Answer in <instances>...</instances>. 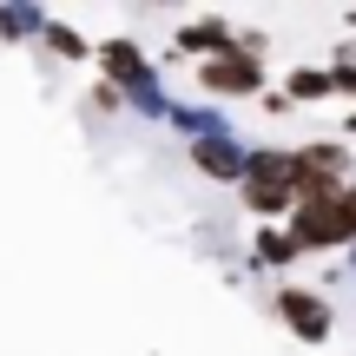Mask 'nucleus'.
Here are the masks:
<instances>
[{
	"mask_svg": "<svg viewBox=\"0 0 356 356\" xmlns=\"http://www.w3.org/2000/svg\"><path fill=\"white\" fill-rule=\"evenodd\" d=\"M244 204H251L257 218H284L297 211V172H291V152H277V145H257V152H244Z\"/></svg>",
	"mask_w": 356,
	"mask_h": 356,
	"instance_id": "nucleus-1",
	"label": "nucleus"
},
{
	"mask_svg": "<svg viewBox=\"0 0 356 356\" xmlns=\"http://www.w3.org/2000/svg\"><path fill=\"white\" fill-rule=\"evenodd\" d=\"M284 238H291L297 257H304V251H337V244H350L356 231H350L343 204H337V191H323V198H297V211H291V225H284Z\"/></svg>",
	"mask_w": 356,
	"mask_h": 356,
	"instance_id": "nucleus-2",
	"label": "nucleus"
},
{
	"mask_svg": "<svg viewBox=\"0 0 356 356\" xmlns=\"http://www.w3.org/2000/svg\"><path fill=\"white\" fill-rule=\"evenodd\" d=\"M291 172H297V198H323V191H343L350 185V152L330 139L291 152Z\"/></svg>",
	"mask_w": 356,
	"mask_h": 356,
	"instance_id": "nucleus-3",
	"label": "nucleus"
},
{
	"mask_svg": "<svg viewBox=\"0 0 356 356\" xmlns=\"http://www.w3.org/2000/svg\"><path fill=\"white\" fill-rule=\"evenodd\" d=\"M99 66H106V86H113V92H132L139 106L159 113V79H152V66H145V53L132 47V40H106Z\"/></svg>",
	"mask_w": 356,
	"mask_h": 356,
	"instance_id": "nucleus-4",
	"label": "nucleus"
},
{
	"mask_svg": "<svg viewBox=\"0 0 356 356\" xmlns=\"http://www.w3.org/2000/svg\"><path fill=\"white\" fill-rule=\"evenodd\" d=\"M270 310H277V323H284V330H297L304 343H323V337L337 330L330 304H323L317 291H304V284H284V291L270 297Z\"/></svg>",
	"mask_w": 356,
	"mask_h": 356,
	"instance_id": "nucleus-5",
	"label": "nucleus"
},
{
	"mask_svg": "<svg viewBox=\"0 0 356 356\" xmlns=\"http://www.w3.org/2000/svg\"><path fill=\"white\" fill-rule=\"evenodd\" d=\"M198 86L204 92H231V99H251V92H264V60L238 53V40H231V53H218V60L198 66Z\"/></svg>",
	"mask_w": 356,
	"mask_h": 356,
	"instance_id": "nucleus-6",
	"label": "nucleus"
},
{
	"mask_svg": "<svg viewBox=\"0 0 356 356\" xmlns=\"http://www.w3.org/2000/svg\"><path fill=\"white\" fill-rule=\"evenodd\" d=\"M191 165H198V172H211V178H231V185H238V178H244V152L225 139V132H211V139H198V145H191Z\"/></svg>",
	"mask_w": 356,
	"mask_h": 356,
	"instance_id": "nucleus-7",
	"label": "nucleus"
},
{
	"mask_svg": "<svg viewBox=\"0 0 356 356\" xmlns=\"http://www.w3.org/2000/svg\"><path fill=\"white\" fill-rule=\"evenodd\" d=\"M231 40H238V33H231L225 20H198V26L178 33V53H185V60H191V53H198V60H218V53H231Z\"/></svg>",
	"mask_w": 356,
	"mask_h": 356,
	"instance_id": "nucleus-8",
	"label": "nucleus"
},
{
	"mask_svg": "<svg viewBox=\"0 0 356 356\" xmlns=\"http://www.w3.org/2000/svg\"><path fill=\"white\" fill-rule=\"evenodd\" d=\"M257 264H270V270H284V264H297V244L284 238L277 225H264V231H257Z\"/></svg>",
	"mask_w": 356,
	"mask_h": 356,
	"instance_id": "nucleus-9",
	"label": "nucleus"
},
{
	"mask_svg": "<svg viewBox=\"0 0 356 356\" xmlns=\"http://www.w3.org/2000/svg\"><path fill=\"white\" fill-rule=\"evenodd\" d=\"M330 92H337L330 73H291V79H284V99H297V106H304V99H330Z\"/></svg>",
	"mask_w": 356,
	"mask_h": 356,
	"instance_id": "nucleus-10",
	"label": "nucleus"
},
{
	"mask_svg": "<svg viewBox=\"0 0 356 356\" xmlns=\"http://www.w3.org/2000/svg\"><path fill=\"white\" fill-rule=\"evenodd\" d=\"M40 33H47V47L60 53V60H86V40H79L73 26H60V20H47V26H40Z\"/></svg>",
	"mask_w": 356,
	"mask_h": 356,
	"instance_id": "nucleus-11",
	"label": "nucleus"
},
{
	"mask_svg": "<svg viewBox=\"0 0 356 356\" xmlns=\"http://www.w3.org/2000/svg\"><path fill=\"white\" fill-rule=\"evenodd\" d=\"M40 26H47V20H40V13H0V33H40Z\"/></svg>",
	"mask_w": 356,
	"mask_h": 356,
	"instance_id": "nucleus-12",
	"label": "nucleus"
},
{
	"mask_svg": "<svg viewBox=\"0 0 356 356\" xmlns=\"http://www.w3.org/2000/svg\"><path fill=\"white\" fill-rule=\"evenodd\" d=\"M92 113H119V92L106 86V79H99V86H92Z\"/></svg>",
	"mask_w": 356,
	"mask_h": 356,
	"instance_id": "nucleus-13",
	"label": "nucleus"
},
{
	"mask_svg": "<svg viewBox=\"0 0 356 356\" xmlns=\"http://www.w3.org/2000/svg\"><path fill=\"white\" fill-rule=\"evenodd\" d=\"M350 132H356V113H350Z\"/></svg>",
	"mask_w": 356,
	"mask_h": 356,
	"instance_id": "nucleus-14",
	"label": "nucleus"
}]
</instances>
